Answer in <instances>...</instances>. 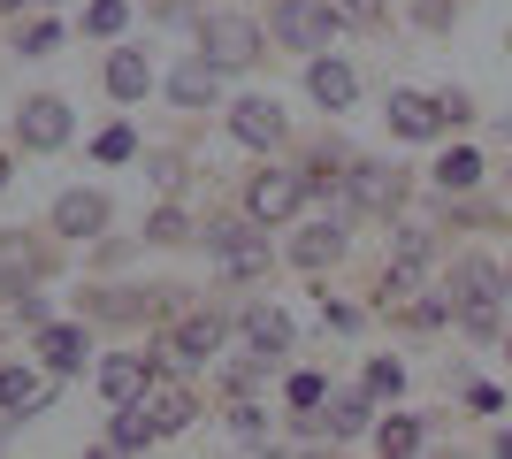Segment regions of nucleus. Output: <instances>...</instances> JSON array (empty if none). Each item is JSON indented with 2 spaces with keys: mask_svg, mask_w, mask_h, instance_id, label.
I'll return each mask as SVG.
<instances>
[{
  "mask_svg": "<svg viewBox=\"0 0 512 459\" xmlns=\"http://www.w3.org/2000/svg\"><path fill=\"white\" fill-rule=\"evenodd\" d=\"M444 299H451V322L467 329V337H497L505 329V268L490 261V253H459L444 276Z\"/></svg>",
  "mask_w": 512,
  "mask_h": 459,
  "instance_id": "obj_1",
  "label": "nucleus"
},
{
  "mask_svg": "<svg viewBox=\"0 0 512 459\" xmlns=\"http://www.w3.org/2000/svg\"><path fill=\"white\" fill-rule=\"evenodd\" d=\"M192 46L207 54L222 77H237V69L260 62V46H268V23H253L245 8H207V16L192 23Z\"/></svg>",
  "mask_w": 512,
  "mask_h": 459,
  "instance_id": "obj_2",
  "label": "nucleus"
},
{
  "mask_svg": "<svg viewBox=\"0 0 512 459\" xmlns=\"http://www.w3.org/2000/svg\"><path fill=\"white\" fill-rule=\"evenodd\" d=\"M337 192H344V215H398L413 199V176L406 169H390V161H344V176H337Z\"/></svg>",
  "mask_w": 512,
  "mask_h": 459,
  "instance_id": "obj_3",
  "label": "nucleus"
},
{
  "mask_svg": "<svg viewBox=\"0 0 512 459\" xmlns=\"http://www.w3.org/2000/svg\"><path fill=\"white\" fill-rule=\"evenodd\" d=\"M207 261L222 268L230 284H260L276 253H268V230L245 215V222H207Z\"/></svg>",
  "mask_w": 512,
  "mask_h": 459,
  "instance_id": "obj_4",
  "label": "nucleus"
},
{
  "mask_svg": "<svg viewBox=\"0 0 512 459\" xmlns=\"http://www.w3.org/2000/svg\"><path fill=\"white\" fill-rule=\"evenodd\" d=\"M222 337H230V314H214V306H207V314H192V306H184L176 329L153 345V360H161V368H207L214 352H222Z\"/></svg>",
  "mask_w": 512,
  "mask_h": 459,
  "instance_id": "obj_5",
  "label": "nucleus"
},
{
  "mask_svg": "<svg viewBox=\"0 0 512 459\" xmlns=\"http://www.w3.org/2000/svg\"><path fill=\"white\" fill-rule=\"evenodd\" d=\"M268 39L291 46V54H321V46L337 39V8L329 0H276L268 8Z\"/></svg>",
  "mask_w": 512,
  "mask_h": 459,
  "instance_id": "obj_6",
  "label": "nucleus"
},
{
  "mask_svg": "<svg viewBox=\"0 0 512 459\" xmlns=\"http://www.w3.org/2000/svg\"><path fill=\"white\" fill-rule=\"evenodd\" d=\"M314 199V184H306V169H260L253 184H245V215L260 222V230H276V222H291Z\"/></svg>",
  "mask_w": 512,
  "mask_h": 459,
  "instance_id": "obj_7",
  "label": "nucleus"
},
{
  "mask_svg": "<svg viewBox=\"0 0 512 459\" xmlns=\"http://www.w3.org/2000/svg\"><path fill=\"white\" fill-rule=\"evenodd\" d=\"M69 131H77V115H69L62 92H31V100L16 108V146L23 153H62Z\"/></svg>",
  "mask_w": 512,
  "mask_h": 459,
  "instance_id": "obj_8",
  "label": "nucleus"
},
{
  "mask_svg": "<svg viewBox=\"0 0 512 459\" xmlns=\"http://www.w3.org/2000/svg\"><path fill=\"white\" fill-rule=\"evenodd\" d=\"M230 138L253 153H276L283 138H291V115H283L276 92H245V100H230Z\"/></svg>",
  "mask_w": 512,
  "mask_h": 459,
  "instance_id": "obj_9",
  "label": "nucleus"
},
{
  "mask_svg": "<svg viewBox=\"0 0 512 459\" xmlns=\"http://www.w3.org/2000/svg\"><path fill=\"white\" fill-rule=\"evenodd\" d=\"M107 222H115V207H107V192H62L54 207H46V230L54 238H69V245H92V238H107Z\"/></svg>",
  "mask_w": 512,
  "mask_h": 459,
  "instance_id": "obj_10",
  "label": "nucleus"
},
{
  "mask_svg": "<svg viewBox=\"0 0 512 459\" xmlns=\"http://www.w3.org/2000/svg\"><path fill=\"white\" fill-rule=\"evenodd\" d=\"M46 276H54V245L23 238V230H0V291L16 299V291L46 284Z\"/></svg>",
  "mask_w": 512,
  "mask_h": 459,
  "instance_id": "obj_11",
  "label": "nucleus"
},
{
  "mask_svg": "<svg viewBox=\"0 0 512 459\" xmlns=\"http://www.w3.org/2000/svg\"><path fill=\"white\" fill-rule=\"evenodd\" d=\"M153 375H161V360H153V352H107L100 368H92V383H100L107 406H130V398H146Z\"/></svg>",
  "mask_w": 512,
  "mask_h": 459,
  "instance_id": "obj_12",
  "label": "nucleus"
},
{
  "mask_svg": "<svg viewBox=\"0 0 512 459\" xmlns=\"http://www.w3.org/2000/svg\"><path fill=\"white\" fill-rule=\"evenodd\" d=\"M306 100H314L321 115H344L352 100H360V77H352V62H337V54H306Z\"/></svg>",
  "mask_w": 512,
  "mask_h": 459,
  "instance_id": "obj_13",
  "label": "nucleus"
},
{
  "mask_svg": "<svg viewBox=\"0 0 512 459\" xmlns=\"http://www.w3.org/2000/svg\"><path fill=\"white\" fill-rule=\"evenodd\" d=\"M146 414H153V429H161V437H184V429L199 421V391H192V383H176V375L161 368V375L146 383Z\"/></svg>",
  "mask_w": 512,
  "mask_h": 459,
  "instance_id": "obj_14",
  "label": "nucleus"
},
{
  "mask_svg": "<svg viewBox=\"0 0 512 459\" xmlns=\"http://www.w3.org/2000/svg\"><path fill=\"white\" fill-rule=\"evenodd\" d=\"M344 245H352V230H344V215H321L306 222L299 238H291V268H306V276H321V268L344 261Z\"/></svg>",
  "mask_w": 512,
  "mask_h": 459,
  "instance_id": "obj_15",
  "label": "nucleus"
},
{
  "mask_svg": "<svg viewBox=\"0 0 512 459\" xmlns=\"http://www.w3.org/2000/svg\"><path fill=\"white\" fill-rule=\"evenodd\" d=\"M85 352H92L85 322H46V329H39V368L54 375V383H69V375H85Z\"/></svg>",
  "mask_w": 512,
  "mask_h": 459,
  "instance_id": "obj_16",
  "label": "nucleus"
},
{
  "mask_svg": "<svg viewBox=\"0 0 512 459\" xmlns=\"http://www.w3.org/2000/svg\"><path fill=\"white\" fill-rule=\"evenodd\" d=\"M46 406H54V375L16 368V360H0V414L31 421V414H46Z\"/></svg>",
  "mask_w": 512,
  "mask_h": 459,
  "instance_id": "obj_17",
  "label": "nucleus"
},
{
  "mask_svg": "<svg viewBox=\"0 0 512 459\" xmlns=\"http://www.w3.org/2000/svg\"><path fill=\"white\" fill-rule=\"evenodd\" d=\"M100 85L123 100V108H138L153 92V62H146V46H107V69H100Z\"/></svg>",
  "mask_w": 512,
  "mask_h": 459,
  "instance_id": "obj_18",
  "label": "nucleus"
},
{
  "mask_svg": "<svg viewBox=\"0 0 512 459\" xmlns=\"http://www.w3.org/2000/svg\"><path fill=\"white\" fill-rule=\"evenodd\" d=\"M390 131L398 138H413V146H421V138H444L451 123H444V100H428V92H390Z\"/></svg>",
  "mask_w": 512,
  "mask_h": 459,
  "instance_id": "obj_19",
  "label": "nucleus"
},
{
  "mask_svg": "<svg viewBox=\"0 0 512 459\" xmlns=\"http://www.w3.org/2000/svg\"><path fill=\"white\" fill-rule=\"evenodd\" d=\"M169 100L176 108H222V69H214L207 54H184V62L169 69Z\"/></svg>",
  "mask_w": 512,
  "mask_h": 459,
  "instance_id": "obj_20",
  "label": "nucleus"
},
{
  "mask_svg": "<svg viewBox=\"0 0 512 459\" xmlns=\"http://www.w3.org/2000/svg\"><path fill=\"white\" fill-rule=\"evenodd\" d=\"M146 444H161V429H153V414H146V398L115 406V421H107V452H146Z\"/></svg>",
  "mask_w": 512,
  "mask_h": 459,
  "instance_id": "obj_21",
  "label": "nucleus"
},
{
  "mask_svg": "<svg viewBox=\"0 0 512 459\" xmlns=\"http://www.w3.org/2000/svg\"><path fill=\"white\" fill-rule=\"evenodd\" d=\"M237 322H245V345H253L260 360H283V352H291V322H283L276 306H245Z\"/></svg>",
  "mask_w": 512,
  "mask_h": 459,
  "instance_id": "obj_22",
  "label": "nucleus"
},
{
  "mask_svg": "<svg viewBox=\"0 0 512 459\" xmlns=\"http://www.w3.org/2000/svg\"><path fill=\"white\" fill-rule=\"evenodd\" d=\"M436 192H474V184H482V153L474 146H451V153H436Z\"/></svg>",
  "mask_w": 512,
  "mask_h": 459,
  "instance_id": "obj_23",
  "label": "nucleus"
},
{
  "mask_svg": "<svg viewBox=\"0 0 512 459\" xmlns=\"http://www.w3.org/2000/svg\"><path fill=\"white\" fill-rule=\"evenodd\" d=\"M390 261L413 268V276H428V261H436V230H428V222H398V238H390Z\"/></svg>",
  "mask_w": 512,
  "mask_h": 459,
  "instance_id": "obj_24",
  "label": "nucleus"
},
{
  "mask_svg": "<svg viewBox=\"0 0 512 459\" xmlns=\"http://www.w3.org/2000/svg\"><path fill=\"white\" fill-rule=\"evenodd\" d=\"M375 429V406L360 391H329V437H367Z\"/></svg>",
  "mask_w": 512,
  "mask_h": 459,
  "instance_id": "obj_25",
  "label": "nucleus"
},
{
  "mask_svg": "<svg viewBox=\"0 0 512 459\" xmlns=\"http://www.w3.org/2000/svg\"><path fill=\"white\" fill-rule=\"evenodd\" d=\"M192 238H199V230H192V215H184L176 199H161V207L146 215V245H169V253H176V245H192Z\"/></svg>",
  "mask_w": 512,
  "mask_h": 459,
  "instance_id": "obj_26",
  "label": "nucleus"
},
{
  "mask_svg": "<svg viewBox=\"0 0 512 459\" xmlns=\"http://www.w3.org/2000/svg\"><path fill=\"white\" fill-rule=\"evenodd\" d=\"M367 437L383 444V452H421V444H428V429H421L413 414H383L375 429H367Z\"/></svg>",
  "mask_w": 512,
  "mask_h": 459,
  "instance_id": "obj_27",
  "label": "nucleus"
},
{
  "mask_svg": "<svg viewBox=\"0 0 512 459\" xmlns=\"http://www.w3.org/2000/svg\"><path fill=\"white\" fill-rule=\"evenodd\" d=\"M268 368H276V360H260V352H245V360H222V391H230V398H253L260 383H268Z\"/></svg>",
  "mask_w": 512,
  "mask_h": 459,
  "instance_id": "obj_28",
  "label": "nucleus"
},
{
  "mask_svg": "<svg viewBox=\"0 0 512 459\" xmlns=\"http://www.w3.org/2000/svg\"><path fill=\"white\" fill-rule=\"evenodd\" d=\"M54 46H62V23H54V16H23V23H16V54H31V62H46Z\"/></svg>",
  "mask_w": 512,
  "mask_h": 459,
  "instance_id": "obj_29",
  "label": "nucleus"
},
{
  "mask_svg": "<svg viewBox=\"0 0 512 459\" xmlns=\"http://www.w3.org/2000/svg\"><path fill=\"white\" fill-rule=\"evenodd\" d=\"M230 437H237V444H268V406L230 398Z\"/></svg>",
  "mask_w": 512,
  "mask_h": 459,
  "instance_id": "obj_30",
  "label": "nucleus"
},
{
  "mask_svg": "<svg viewBox=\"0 0 512 459\" xmlns=\"http://www.w3.org/2000/svg\"><path fill=\"white\" fill-rule=\"evenodd\" d=\"M123 23H130V0H92L85 8V39H115Z\"/></svg>",
  "mask_w": 512,
  "mask_h": 459,
  "instance_id": "obj_31",
  "label": "nucleus"
},
{
  "mask_svg": "<svg viewBox=\"0 0 512 459\" xmlns=\"http://www.w3.org/2000/svg\"><path fill=\"white\" fill-rule=\"evenodd\" d=\"M329 8H337V23H352V31H383L390 23L383 0H329Z\"/></svg>",
  "mask_w": 512,
  "mask_h": 459,
  "instance_id": "obj_32",
  "label": "nucleus"
},
{
  "mask_svg": "<svg viewBox=\"0 0 512 459\" xmlns=\"http://www.w3.org/2000/svg\"><path fill=\"white\" fill-rule=\"evenodd\" d=\"M283 398H291V406H329V375L299 368V375H291V383H283Z\"/></svg>",
  "mask_w": 512,
  "mask_h": 459,
  "instance_id": "obj_33",
  "label": "nucleus"
},
{
  "mask_svg": "<svg viewBox=\"0 0 512 459\" xmlns=\"http://www.w3.org/2000/svg\"><path fill=\"white\" fill-rule=\"evenodd\" d=\"M92 153H100V161H130V153H138V131H130V123H107V131L92 138Z\"/></svg>",
  "mask_w": 512,
  "mask_h": 459,
  "instance_id": "obj_34",
  "label": "nucleus"
},
{
  "mask_svg": "<svg viewBox=\"0 0 512 459\" xmlns=\"http://www.w3.org/2000/svg\"><path fill=\"white\" fill-rule=\"evenodd\" d=\"M406 391V368L398 360H367V398H398Z\"/></svg>",
  "mask_w": 512,
  "mask_h": 459,
  "instance_id": "obj_35",
  "label": "nucleus"
},
{
  "mask_svg": "<svg viewBox=\"0 0 512 459\" xmlns=\"http://www.w3.org/2000/svg\"><path fill=\"white\" fill-rule=\"evenodd\" d=\"M413 23H421V31H451V23H459V0H413Z\"/></svg>",
  "mask_w": 512,
  "mask_h": 459,
  "instance_id": "obj_36",
  "label": "nucleus"
},
{
  "mask_svg": "<svg viewBox=\"0 0 512 459\" xmlns=\"http://www.w3.org/2000/svg\"><path fill=\"white\" fill-rule=\"evenodd\" d=\"M146 176L161 192H176V184H184V153H146Z\"/></svg>",
  "mask_w": 512,
  "mask_h": 459,
  "instance_id": "obj_37",
  "label": "nucleus"
},
{
  "mask_svg": "<svg viewBox=\"0 0 512 459\" xmlns=\"http://www.w3.org/2000/svg\"><path fill=\"white\" fill-rule=\"evenodd\" d=\"M16 322H23V329H46L54 314H46V299H39V291H16Z\"/></svg>",
  "mask_w": 512,
  "mask_h": 459,
  "instance_id": "obj_38",
  "label": "nucleus"
},
{
  "mask_svg": "<svg viewBox=\"0 0 512 459\" xmlns=\"http://www.w3.org/2000/svg\"><path fill=\"white\" fill-rule=\"evenodd\" d=\"M436 100H444V123H467V115H474V100H467L459 85H451V92H436Z\"/></svg>",
  "mask_w": 512,
  "mask_h": 459,
  "instance_id": "obj_39",
  "label": "nucleus"
},
{
  "mask_svg": "<svg viewBox=\"0 0 512 459\" xmlns=\"http://www.w3.org/2000/svg\"><path fill=\"white\" fill-rule=\"evenodd\" d=\"M92 245H100V268H123L130 261V238H92Z\"/></svg>",
  "mask_w": 512,
  "mask_h": 459,
  "instance_id": "obj_40",
  "label": "nucleus"
},
{
  "mask_svg": "<svg viewBox=\"0 0 512 459\" xmlns=\"http://www.w3.org/2000/svg\"><path fill=\"white\" fill-rule=\"evenodd\" d=\"M23 8H46V0H0V16H23Z\"/></svg>",
  "mask_w": 512,
  "mask_h": 459,
  "instance_id": "obj_41",
  "label": "nucleus"
},
{
  "mask_svg": "<svg viewBox=\"0 0 512 459\" xmlns=\"http://www.w3.org/2000/svg\"><path fill=\"white\" fill-rule=\"evenodd\" d=\"M490 452H505V459H512V429H497V437H490Z\"/></svg>",
  "mask_w": 512,
  "mask_h": 459,
  "instance_id": "obj_42",
  "label": "nucleus"
},
{
  "mask_svg": "<svg viewBox=\"0 0 512 459\" xmlns=\"http://www.w3.org/2000/svg\"><path fill=\"white\" fill-rule=\"evenodd\" d=\"M8 176H16V161H8V146H0V192H8Z\"/></svg>",
  "mask_w": 512,
  "mask_h": 459,
  "instance_id": "obj_43",
  "label": "nucleus"
},
{
  "mask_svg": "<svg viewBox=\"0 0 512 459\" xmlns=\"http://www.w3.org/2000/svg\"><path fill=\"white\" fill-rule=\"evenodd\" d=\"M505 291H512V268H505Z\"/></svg>",
  "mask_w": 512,
  "mask_h": 459,
  "instance_id": "obj_44",
  "label": "nucleus"
},
{
  "mask_svg": "<svg viewBox=\"0 0 512 459\" xmlns=\"http://www.w3.org/2000/svg\"><path fill=\"white\" fill-rule=\"evenodd\" d=\"M505 360H512V337H505Z\"/></svg>",
  "mask_w": 512,
  "mask_h": 459,
  "instance_id": "obj_45",
  "label": "nucleus"
}]
</instances>
